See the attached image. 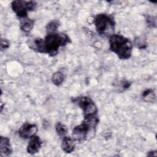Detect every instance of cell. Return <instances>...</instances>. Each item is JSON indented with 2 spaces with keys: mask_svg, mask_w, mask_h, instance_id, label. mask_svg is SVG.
Segmentation results:
<instances>
[{
  "mask_svg": "<svg viewBox=\"0 0 157 157\" xmlns=\"http://www.w3.org/2000/svg\"><path fill=\"white\" fill-rule=\"evenodd\" d=\"M71 42L69 37L63 33H48L44 39L36 38L30 44V48L40 53H47L54 56L58 53L59 48Z\"/></svg>",
  "mask_w": 157,
  "mask_h": 157,
  "instance_id": "obj_1",
  "label": "cell"
},
{
  "mask_svg": "<svg viewBox=\"0 0 157 157\" xmlns=\"http://www.w3.org/2000/svg\"><path fill=\"white\" fill-rule=\"evenodd\" d=\"M55 130L57 133V134L61 137H64L67 132V127L61 123V122H58L55 125Z\"/></svg>",
  "mask_w": 157,
  "mask_h": 157,
  "instance_id": "obj_13",
  "label": "cell"
},
{
  "mask_svg": "<svg viewBox=\"0 0 157 157\" xmlns=\"http://www.w3.org/2000/svg\"><path fill=\"white\" fill-rule=\"evenodd\" d=\"M36 2L33 1L15 0L11 3L13 11L20 19L27 17L28 12L33 11L36 9Z\"/></svg>",
  "mask_w": 157,
  "mask_h": 157,
  "instance_id": "obj_4",
  "label": "cell"
},
{
  "mask_svg": "<svg viewBox=\"0 0 157 157\" xmlns=\"http://www.w3.org/2000/svg\"><path fill=\"white\" fill-rule=\"evenodd\" d=\"M64 74H63V72L59 71L53 73L52 78L53 83L56 86L61 85L64 82Z\"/></svg>",
  "mask_w": 157,
  "mask_h": 157,
  "instance_id": "obj_12",
  "label": "cell"
},
{
  "mask_svg": "<svg viewBox=\"0 0 157 157\" xmlns=\"http://www.w3.org/2000/svg\"><path fill=\"white\" fill-rule=\"evenodd\" d=\"M59 26V22L58 20H52L47 25L45 28L48 33H50L56 32Z\"/></svg>",
  "mask_w": 157,
  "mask_h": 157,
  "instance_id": "obj_14",
  "label": "cell"
},
{
  "mask_svg": "<svg viewBox=\"0 0 157 157\" xmlns=\"http://www.w3.org/2000/svg\"><path fill=\"white\" fill-rule=\"evenodd\" d=\"M142 98L147 102L152 101L155 99V93L151 89H147L142 93Z\"/></svg>",
  "mask_w": 157,
  "mask_h": 157,
  "instance_id": "obj_15",
  "label": "cell"
},
{
  "mask_svg": "<svg viewBox=\"0 0 157 157\" xmlns=\"http://www.w3.org/2000/svg\"><path fill=\"white\" fill-rule=\"evenodd\" d=\"M34 25V21L33 20L30 19L28 17L20 19V29L25 33L30 32L33 29Z\"/></svg>",
  "mask_w": 157,
  "mask_h": 157,
  "instance_id": "obj_11",
  "label": "cell"
},
{
  "mask_svg": "<svg viewBox=\"0 0 157 157\" xmlns=\"http://www.w3.org/2000/svg\"><path fill=\"white\" fill-rule=\"evenodd\" d=\"M0 151L2 156H9L12 153V148L10 143L9 138L1 136L0 137Z\"/></svg>",
  "mask_w": 157,
  "mask_h": 157,
  "instance_id": "obj_10",
  "label": "cell"
},
{
  "mask_svg": "<svg viewBox=\"0 0 157 157\" xmlns=\"http://www.w3.org/2000/svg\"><path fill=\"white\" fill-rule=\"evenodd\" d=\"M76 140L72 137L64 136L63 137L62 143H61V148L66 153H72L75 147Z\"/></svg>",
  "mask_w": 157,
  "mask_h": 157,
  "instance_id": "obj_9",
  "label": "cell"
},
{
  "mask_svg": "<svg viewBox=\"0 0 157 157\" xmlns=\"http://www.w3.org/2000/svg\"><path fill=\"white\" fill-rule=\"evenodd\" d=\"M93 23L101 36L109 38L113 34L115 22L112 16L105 13L98 14L93 18Z\"/></svg>",
  "mask_w": 157,
  "mask_h": 157,
  "instance_id": "obj_3",
  "label": "cell"
},
{
  "mask_svg": "<svg viewBox=\"0 0 157 157\" xmlns=\"http://www.w3.org/2000/svg\"><path fill=\"white\" fill-rule=\"evenodd\" d=\"M147 23L150 27H156V17L148 15L146 18Z\"/></svg>",
  "mask_w": 157,
  "mask_h": 157,
  "instance_id": "obj_16",
  "label": "cell"
},
{
  "mask_svg": "<svg viewBox=\"0 0 157 157\" xmlns=\"http://www.w3.org/2000/svg\"><path fill=\"white\" fill-rule=\"evenodd\" d=\"M37 132V127L34 124L29 123H24L18 130V134L23 139H31L36 136Z\"/></svg>",
  "mask_w": 157,
  "mask_h": 157,
  "instance_id": "obj_7",
  "label": "cell"
},
{
  "mask_svg": "<svg viewBox=\"0 0 157 157\" xmlns=\"http://www.w3.org/2000/svg\"><path fill=\"white\" fill-rule=\"evenodd\" d=\"M110 50L120 59H127L131 56L132 45L129 39L121 34H113L109 39Z\"/></svg>",
  "mask_w": 157,
  "mask_h": 157,
  "instance_id": "obj_2",
  "label": "cell"
},
{
  "mask_svg": "<svg viewBox=\"0 0 157 157\" xmlns=\"http://www.w3.org/2000/svg\"><path fill=\"white\" fill-rule=\"evenodd\" d=\"M42 144V142L39 136H33L31 138V140L27 146L28 153L31 155L37 153L39 151Z\"/></svg>",
  "mask_w": 157,
  "mask_h": 157,
  "instance_id": "obj_8",
  "label": "cell"
},
{
  "mask_svg": "<svg viewBox=\"0 0 157 157\" xmlns=\"http://www.w3.org/2000/svg\"><path fill=\"white\" fill-rule=\"evenodd\" d=\"M72 101L76 103L83 110L84 117L98 115L97 106L90 98L80 96L74 98Z\"/></svg>",
  "mask_w": 157,
  "mask_h": 157,
  "instance_id": "obj_5",
  "label": "cell"
},
{
  "mask_svg": "<svg viewBox=\"0 0 157 157\" xmlns=\"http://www.w3.org/2000/svg\"><path fill=\"white\" fill-rule=\"evenodd\" d=\"M92 129L83 121L79 125L75 126L72 130V137L78 142H82L86 139L88 133Z\"/></svg>",
  "mask_w": 157,
  "mask_h": 157,
  "instance_id": "obj_6",
  "label": "cell"
},
{
  "mask_svg": "<svg viewBox=\"0 0 157 157\" xmlns=\"http://www.w3.org/2000/svg\"><path fill=\"white\" fill-rule=\"evenodd\" d=\"M9 42L6 40V39H1V44H0V46H1V50L2 51L7 48H9Z\"/></svg>",
  "mask_w": 157,
  "mask_h": 157,
  "instance_id": "obj_17",
  "label": "cell"
}]
</instances>
